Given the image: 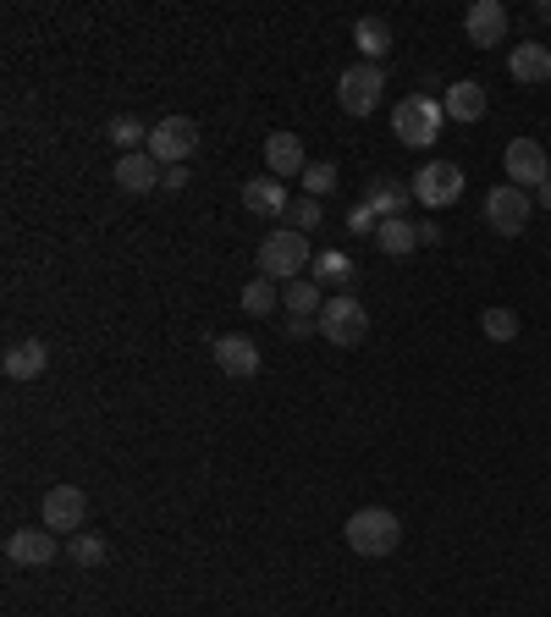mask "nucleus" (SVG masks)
I'll return each mask as SVG.
<instances>
[{
	"label": "nucleus",
	"mask_w": 551,
	"mask_h": 617,
	"mask_svg": "<svg viewBox=\"0 0 551 617\" xmlns=\"http://www.w3.org/2000/svg\"><path fill=\"white\" fill-rule=\"evenodd\" d=\"M464 34H469L475 50L502 45V39H507V7H502V0H475L469 17H464Z\"/></svg>",
	"instance_id": "nucleus-12"
},
{
	"label": "nucleus",
	"mask_w": 551,
	"mask_h": 617,
	"mask_svg": "<svg viewBox=\"0 0 551 617\" xmlns=\"http://www.w3.org/2000/svg\"><path fill=\"white\" fill-rule=\"evenodd\" d=\"M315 282L320 287H347L353 282V259L347 254H315Z\"/></svg>",
	"instance_id": "nucleus-25"
},
{
	"label": "nucleus",
	"mask_w": 551,
	"mask_h": 617,
	"mask_svg": "<svg viewBox=\"0 0 551 617\" xmlns=\"http://www.w3.org/2000/svg\"><path fill=\"white\" fill-rule=\"evenodd\" d=\"M243 309L259 320V314H276V282L270 276H254L248 287H243Z\"/></svg>",
	"instance_id": "nucleus-28"
},
{
	"label": "nucleus",
	"mask_w": 551,
	"mask_h": 617,
	"mask_svg": "<svg viewBox=\"0 0 551 617\" xmlns=\"http://www.w3.org/2000/svg\"><path fill=\"white\" fill-rule=\"evenodd\" d=\"M45 365H50V347H45L39 336L12 342V347H7V359H0V370H7L12 381H39V375H45Z\"/></svg>",
	"instance_id": "nucleus-16"
},
{
	"label": "nucleus",
	"mask_w": 551,
	"mask_h": 617,
	"mask_svg": "<svg viewBox=\"0 0 551 617\" xmlns=\"http://www.w3.org/2000/svg\"><path fill=\"white\" fill-rule=\"evenodd\" d=\"M265 165H270L276 183H282V176H304V171H309L304 138H298V133H270V138H265Z\"/></svg>",
	"instance_id": "nucleus-14"
},
{
	"label": "nucleus",
	"mask_w": 551,
	"mask_h": 617,
	"mask_svg": "<svg viewBox=\"0 0 551 617\" xmlns=\"http://www.w3.org/2000/svg\"><path fill=\"white\" fill-rule=\"evenodd\" d=\"M287 215H293V221H298V232L309 237V232L320 226V199H309V194H304L298 205H287Z\"/></svg>",
	"instance_id": "nucleus-30"
},
{
	"label": "nucleus",
	"mask_w": 551,
	"mask_h": 617,
	"mask_svg": "<svg viewBox=\"0 0 551 617\" xmlns=\"http://www.w3.org/2000/svg\"><path fill=\"white\" fill-rule=\"evenodd\" d=\"M540 205L551 210V176H546V183H540Z\"/></svg>",
	"instance_id": "nucleus-34"
},
{
	"label": "nucleus",
	"mask_w": 551,
	"mask_h": 617,
	"mask_svg": "<svg viewBox=\"0 0 551 617\" xmlns=\"http://www.w3.org/2000/svg\"><path fill=\"white\" fill-rule=\"evenodd\" d=\"M502 165H507V176H513V188H540L546 176H551V160H546V149L535 144V138H513L507 144V155H502Z\"/></svg>",
	"instance_id": "nucleus-9"
},
{
	"label": "nucleus",
	"mask_w": 551,
	"mask_h": 617,
	"mask_svg": "<svg viewBox=\"0 0 551 617\" xmlns=\"http://www.w3.org/2000/svg\"><path fill=\"white\" fill-rule=\"evenodd\" d=\"M320 336H326L331 347H358L364 336H370V314H364L358 298L336 293V298L320 309Z\"/></svg>",
	"instance_id": "nucleus-6"
},
{
	"label": "nucleus",
	"mask_w": 551,
	"mask_h": 617,
	"mask_svg": "<svg viewBox=\"0 0 551 617\" xmlns=\"http://www.w3.org/2000/svg\"><path fill=\"white\" fill-rule=\"evenodd\" d=\"M347 226H353V232H376V210H370V205H358Z\"/></svg>",
	"instance_id": "nucleus-31"
},
{
	"label": "nucleus",
	"mask_w": 551,
	"mask_h": 617,
	"mask_svg": "<svg viewBox=\"0 0 551 617\" xmlns=\"http://www.w3.org/2000/svg\"><path fill=\"white\" fill-rule=\"evenodd\" d=\"M441 122H446V111H441V100H430V95H408V100H397V111H392V133H397V144H408V149H430V144L441 138Z\"/></svg>",
	"instance_id": "nucleus-3"
},
{
	"label": "nucleus",
	"mask_w": 551,
	"mask_h": 617,
	"mask_svg": "<svg viewBox=\"0 0 551 617\" xmlns=\"http://www.w3.org/2000/svg\"><path fill=\"white\" fill-rule=\"evenodd\" d=\"M298 183H304L309 199H326V194L336 188V165H331V160H309V171L298 176Z\"/></svg>",
	"instance_id": "nucleus-29"
},
{
	"label": "nucleus",
	"mask_w": 551,
	"mask_h": 617,
	"mask_svg": "<svg viewBox=\"0 0 551 617\" xmlns=\"http://www.w3.org/2000/svg\"><path fill=\"white\" fill-rule=\"evenodd\" d=\"M210 359H216L221 375H237V381H243V375H259V347H254L248 336H237V331L210 342Z\"/></svg>",
	"instance_id": "nucleus-13"
},
{
	"label": "nucleus",
	"mask_w": 551,
	"mask_h": 617,
	"mask_svg": "<svg viewBox=\"0 0 551 617\" xmlns=\"http://www.w3.org/2000/svg\"><path fill=\"white\" fill-rule=\"evenodd\" d=\"M529 194L524 188H513V183H502V188H491L486 194V221H491V232H502V237H518L524 226H529Z\"/></svg>",
	"instance_id": "nucleus-8"
},
{
	"label": "nucleus",
	"mask_w": 551,
	"mask_h": 617,
	"mask_svg": "<svg viewBox=\"0 0 551 617\" xmlns=\"http://www.w3.org/2000/svg\"><path fill=\"white\" fill-rule=\"evenodd\" d=\"M56 529H12L7 535V563L12 568H45V563H56Z\"/></svg>",
	"instance_id": "nucleus-11"
},
{
	"label": "nucleus",
	"mask_w": 551,
	"mask_h": 617,
	"mask_svg": "<svg viewBox=\"0 0 551 617\" xmlns=\"http://www.w3.org/2000/svg\"><path fill=\"white\" fill-rule=\"evenodd\" d=\"M243 205L254 215H282L287 210V183H276V176H248V183H243Z\"/></svg>",
	"instance_id": "nucleus-19"
},
{
	"label": "nucleus",
	"mask_w": 551,
	"mask_h": 617,
	"mask_svg": "<svg viewBox=\"0 0 551 617\" xmlns=\"http://www.w3.org/2000/svg\"><path fill=\"white\" fill-rule=\"evenodd\" d=\"M309 331H320V320H293V314H287V336H298V342H304Z\"/></svg>",
	"instance_id": "nucleus-32"
},
{
	"label": "nucleus",
	"mask_w": 551,
	"mask_h": 617,
	"mask_svg": "<svg viewBox=\"0 0 551 617\" xmlns=\"http://www.w3.org/2000/svg\"><path fill=\"white\" fill-rule=\"evenodd\" d=\"M535 12H540V23H551V0H540V7H535Z\"/></svg>",
	"instance_id": "nucleus-35"
},
{
	"label": "nucleus",
	"mask_w": 551,
	"mask_h": 617,
	"mask_svg": "<svg viewBox=\"0 0 551 617\" xmlns=\"http://www.w3.org/2000/svg\"><path fill=\"white\" fill-rule=\"evenodd\" d=\"M381 100H387V72H381V66L358 61V66L342 72V83H336V106H342L347 116H370Z\"/></svg>",
	"instance_id": "nucleus-4"
},
{
	"label": "nucleus",
	"mask_w": 551,
	"mask_h": 617,
	"mask_svg": "<svg viewBox=\"0 0 551 617\" xmlns=\"http://www.w3.org/2000/svg\"><path fill=\"white\" fill-rule=\"evenodd\" d=\"M166 188H171V194L188 188V165H171V171H166Z\"/></svg>",
	"instance_id": "nucleus-33"
},
{
	"label": "nucleus",
	"mask_w": 551,
	"mask_h": 617,
	"mask_svg": "<svg viewBox=\"0 0 551 617\" xmlns=\"http://www.w3.org/2000/svg\"><path fill=\"white\" fill-rule=\"evenodd\" d=\"M441 111H446L452 122H480V116L491 111V100H486V88H480V83H469V77H464V83H452V88H446Z\"/></svg>",
	"instance_id": "nucleus-18"
},
{
	"label": "nucleus",
	"mask_w": 551,
	"mask_h": 617,
	"mask_svg": "<svg viewBox=\"0 0 551 617\" xmlns=\"http://www.w3.org/2000/svg\"><path fill=\"white\" fill-rule=\"evenodd\" d=\"M342 535L358 557H392L397 541H403V518L392 507H358L347 523H342Z\"/></svg>",
	"instance_id": "nucleus-1"
},
{
	"label": "nucleus",
	"mask_w": 551,
	"mask_h": 617,
	"mask_svg": "<svg viewBox=\"0 0 551 617\" xmlns=\"http://www.w3.org/2000/svg\"><path fill=\"white\" fill-rule=\"evenodd\" d=\"M414 199L425 205V210H446V205H457L464 199V171H457L452 160H425L419 171H414Z\"/></svg>",
	"instance_id": "nucleus-5"
},
{
	"label": "nucleus",
	"mask_w": 551,
	"mask_h": 617,
	"mask_svg": "<svg viewBox=\"0 0 551 617\" xmlns=\"http://www.w3.org/2000/svg\"><path fill=\"white\" fill-rule=\"evenodd\" d=\"M160 183H166V165H160L149 149L117 160V188H122V194H149V188H160Z\"/></svg>",
	"instance_id": "nucleus-15"
},
{
	"label": "nucleus",
	"mask_w": 551,
	"mask_h": 617,
	"mask_svg": "<svg viewBox=\"0 0 551 617\" xmlns=\"http://www.w3.org/2000/svg\"><path fill=\"white\" fill-rule=\"evenodd\" d=\"M353 45L364 50V61H370V66H381V55H392V28H387V17H358V23H353Z\"/></svg>",
	"instance_id": "nucleus-20"
},
{
	"label": "nucleus",
	"mask_w": 551,
	"mask_h": 617,
	"mask_svg": "<svg viewBox=\"0 0 551 617\" xmlns=\"http://www.w3.org/2000/svg\"><path fill=\"white\" fill-rule=\"evenodd\" d=\"M304 264H315V254H309V237L298 226H282L259 243V276H270V282H298Z\"/></svg>",
	"instance_id": "nucleus-2"
},
{
	"label": "nucleus",
	"mask_w": 551,
	"mask_h": 617,
	"mask_svg": "<svg viewBox=\"0 0 551 617\" xmlns=\"http://www.w3.org/2000/svg\"><path fill=\"white\" fill-rule=\"evenodd\" d=\"M480 331H486L491 342H513V336H518V309H502V304H491V309L480 314Z\"/></svg>",
	"instance_id": "nucleus-26"
},
{
	"label": "nucleus",
	"mask_w": 551,
	"mask_h": 617,
	"mask_svg": "<svg viewBox=\"0 0 551 617\" xmlns=\"http://www.w3.org/2000/svg\"><path fill=\"white\" fill-rule=\"evenodd\" d=\"M144 149H149V155L171 171V165H182V160H188V155L199 149V127H194L188 116H166V122H155V127H149V144H144Z\"/></svg>",
	"instance_id": "nucleus-7"
},
{
	"label": "nucleus",
	"mask_w": 551,
	"mask_h": 617,
	"mask_svg": "<svg viewBox=\"0 0 551 617\" xmlns=\"http://www.w3.org/2000/svg\"><path fill=\"white\" fill-rule=\"evenodd\" d=\"M507 72H513V83H524V88L551 83V50H546V45H535V39H524V45H513Z\"/></svg>",
	"instance_id": "nucleus-17"
},
{
	"label": "nucleus",
	"mask_w": 551,
	"mask_h": 617,
	"mask_svg": "<svg viewBox=\"0 0 551 617\" xmlns=\"http://www.w3.org/2000/svg\"><path fill=\"white\" fill-rule=\"evenodd\" d=\"M376 243H381V254L403 259V254H414V248H419V226H414V221H403V215H397V221H381V226H376Z\"/></svg>",
	"instance_id": "nucleus-22"
},
{
	"label": "nucleus",
	"mask_w": 551,
	"mask_h": 617,
	"mask_svg": "<svg viewBox=\"0 0 551 617\" xmlns=\"http://www.w3.org/2000/svg\"><path fill=\"white\" fill-rule=\"evenodd\" d=\"M111 144H117L122 155H138V144H149V127H144L138 116H117V122H111Z\"/></svg>",
	"instance_id": "nucleus-27"
},
{
	"label": "nucleus",
	"mask_w": 551,
	"mask_h": 617,
	"mask_svg": "<svg viewBox=\"0 0 551 617\" xmlns=\"http://www.w3.org/2000/svg\"><path fill=\"white\" fill-rule=\"evenodd\" d=\"M408 199H414V188H397V183H370V210H376L381 221H397Z\"/></svg>",
	"instance_id": "nucleus-24"
},
{
	"label": "nucleus",
	"mask_w": 551,
	"mask_h": 617,
	"mask_svg": "<svg viewBox=\"0 0 551 617\" xmlns=\"http://www.w3.org/2000/svg\"><path fill=\"white\" fill-rule=\"evenodd\" d=\"M66 557L77 563V568H106V557H111V546L95 535V529H77V535L66 541Z\"/></svg>",
	"instance_id": "nucleus-23"
},
{
	"label": "nucleus",
	"mask_w": 551,
	"mask_h": 617,
	"mask_svg": "<svg viewBox=\"0 0 551 617\" xmlns=\"http://www.w3.org/2000/svg\"><path fill=\"white\" fill-rule=\"evenodd\" d=\"M39 518H45V529H66V535H77L83 518H88V496H83L77 485H50Z\"/></svg>",
	"instance_id": "nucleus-10"
},
{
	"label": "nucleus",
	"mask_w": 551,
	"mask_h": 617,
	"mask_svg": "<svg viewBox=\"0 0 551 617\" xmlns=\"http://www.w3.org/2000/svg\"><path fill=\"white\" fill-rule=\"evenodd\" d=\"M282 309L293 314V320H320V282L315 276H298V282H287V298H282Z\"/></svg>",
	"instance_id": "nucleus-21"
}]
</instances>
